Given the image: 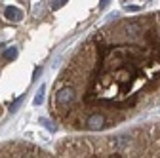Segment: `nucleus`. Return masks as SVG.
<instances>
[{"label":"nucleus","mask_w":160,"mask_h":158,"mask_svg":"<svg viewBox=\"0 0 160 158\" xmlns=\"http://www.w3.org/2000/svg\"><path fill=\"white\" fill-rule=\"evenodd\" d=\"M65 2H67V0H52V8L53 10H59L61 6H65Z\"/></svg>","instance_id":"6"},{"label":"nucleus","mask_w":160,"mask_h":158,"mask_svg":"<svg viewBox=\"0 0 160 158\" xmlns=\"http://www.w3.org/2000/svg\"><path fill=\"white\" fill-rule=\"evenodd\" d=\"M4 15H6V19H10V21H21L23 19V12L19 8H15V6H8Z\"/></svg>","instance_id":"3"},{"label":"nucleus","mask_w":160,"mask_h":158,"mask_svg":"<svg viewBox=\"0 0 160 158\" xmlns=\"http://www.w3.org/2000/svg\"><path fill=\"white\" fill-rule=\"evenodd\" d=\"M44 101V86H40V90L36 91V95H34V105H40V103H42Z\"/></svg>","instance_id":"4"},{"label":"nucleus","mask_w":160,"mask_h":158,"mask_svg":"<svg viewBox=\"0 0 160 158\" xmlns=\"http://www.w3.org/2000/svg\"><path fill=\"white\" fill-rule=\"evenodd\" d=\"M74 101H76V90L72 86H63L61 90H57V93L53 95V107L67 109Z\"/></svg>","instance_id":"1"},{"label":"nucleus","mask_w":160,"mask_h":158,"mask_svg":"<svg viewBox=\"0 0 160 158\" xmlns=\"http://www.w3.org/2000/svg\"><path fill=\"white\" fill-rule=\"evenodd\" d=\"M40 72H42V71H40V69H36V71H34V74H32V80H36V76H38Z\"/></svg>","instance_id":"9"},{"label":"nucleus","mask_w":160,"mask_h":158,"mask_svg":"<svg viewBox=\"0 0 160 158\" xmlns=\"http://www.w3.org/2000/svg\"><path fill=\"white\" fill-rule=\"evenodd\" d=\"M107 126V118L101 114V112H93L86 118V128L92 130V131H99V130H103Z\"/></svg>","instance_id":"2"},{"label":"nucleus","mask_w":160,"mask_h":158,"mask_svg":"<svg viewBox=\"0 0 160 158\" xmlns=\"http://www.w3.org/2000/svg\"><path fill=\"white\" fill-rule=\"evenodd\" d=\"M15 57H17V50L15 48H10V50L4 52V59H15Z\"/></svg>","instance_id":"5"},{"label":"nucleus","mask_w":160,"mask_h":158,"mask_svg":"<svg viewBox=\"0 0 160 158\" xmlns=\"http://www.w3.org/2000/svg\"><path fill=\"white\" fill-rule=\"evenodd\" d=\"M40 124H44V126H46V128H48L50 131H55V128H53V126L50 124V120H46V118H40Z\"/></svg>","instance_id":"7"},{"label":"nucleus","mask_w":160,"mask_h":158,"mask_svg":"<svg viewBox=\"0 0 160 158\" xmlns=\"http://www.w3.org/2000/svg\"><path fill=\"white\" fill-rule=\"evenodd\" d=\"M107 4H109V0H101V2H99V8H101V10H103V8H105Z\"/></svg>","instance_id":"8"}]
</instances>
